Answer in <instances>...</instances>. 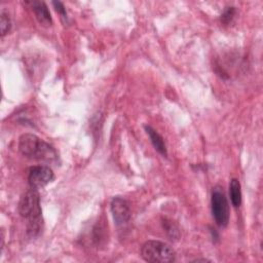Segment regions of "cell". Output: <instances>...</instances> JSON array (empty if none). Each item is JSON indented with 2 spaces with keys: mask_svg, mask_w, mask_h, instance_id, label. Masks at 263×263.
Returning <instances> with one entry per match:
<instances>
[{
  "mask_svg": "<svg viewBox=\"0 0 263 263\" xmlns=\"http://www.w3.org/2000/svg\"><path fill=\"white\" fill-rule=\"evenodd\" d=\"M18 213L27 221V234L30 237L38 236L43 228L40 196L37 189L30 188L21 197Z\"/></svg>",
  "mask_w": 263,
  "mask_h": 263,
  "instance_id": "1",
  "label": "cell"
},
{
  "mask_svg": "<svg viewBox=\"0 0 263 263\" xmlns=\"http://www.w3.org/2000/svg\"><path fill=\"white\" fill-rule=\"evenodd\" d=\"M18 151L24 156L35 160L53 161L58 157L52 146L33 134H24L20 137Z\"/></svg>",
  "mask_w": 263,
  "mask_h": 263,
  "instance_id": "2",
  "label": "cell"
},
{
  "mask_svg": "<svg viewBox=\"0 0 263 263\" xmlns=\"http://www.w3.org/2000/svg\"><path fill=\"white\" fill-rule=\"evenodd\" d=\"M141 256L147 262L170 263L176 260L175 251L165 242L148 240L141 248Z\"/></svg>",
  "mask_w": 263,
  "mask_h": 263,
  "instance_id": "3",
  "label": "cell"
},
{
  "mask_svg": "<svg viewBox=\"0 0 263 263\" xmlns=\"http://www.w3.org/2000/svg\"><path fill=\"white\" fill-rule=\"evenodd\" d=\"M211 205H212V214L217 225H219L220 227L227 226L229 222V215H230L229 205L222 188L219 186L213 189Z\"/></svg>",
  "mask_w": 263,
  "mask_h": 263,
  "instance_id": "4",
  "label": "cell"
},
{
  "mask_svg": "<svg viewBox=\"0 0 263 263\" xmlns=\"http://www.w3.org/2000/svg\"><path fill=\"white\" fill-rule=\"evenodd\" d=\"M54 178L53 172L49 166L36 165L32 166L28 174V182L31 188L39 189L46 186Z\"/></svg>",
  "mask_w": 263,
  "mask_h": 263,
  "instance_id": "5",
  "label": "cell"
},
{
  "mask_svg": "<svg viewBox=\"0 0 263 263\" xmlns=\"http://www.w3.org/2000/svg\"><path fill=\"white\" fill-rule=\"evenodd\" d=\"M110 208L114 222L118 227L127 224L130 219V208L124 198L119 196L114 197L111 201Z\"/></svg>",
  "mask_w": 263,
  "mask_h": 263,
  "instance_id": "6",
  "label": "cell"
},
{
  "mask_svg": "<svg viewBox=\"0 0 263 263\" xmlns=\"http://www.w3.org/2000/svg\"><path fill=\"white\" fill-rule=\"evenodd\" d=\"M26 4L30 5L39 24L45 27H48L52 24L50 12L43 1H27Z\"/></svg>",
  "mask_w": 263,
  "mask_h": 263,
  "instance_id": "7",
  "label": "cell"
},
{
  "mask_svg": "<svg viewBox=\"0 0 263 263\" xmlns=\"http://www.w3.org/2000/svg\"><path fill=\"white\" fill-rule=\"evenodd\" d=\"M145 130H146L147 135L149 136L150 141H151L153 147L155 148V150L159 154H161L163 157H166L167 156V150H166V146H165V143L163 141V138L154 128H152L149 125L145 126Z\"/></svg>",
  "mask_w": 263,
  "mask_h": 263,
  "instance_id": "8",
  "label": "cell"
},
{
  "mask_svg": "<svg viewBox=\"0 0 263 263\" xmlns=\"http://www.w3.org/2000/svg\"><path fill=\"white\" fill-rule=\"evenodd\" d=\"M229 195L232 205L234 208H238L241 203V190L240 183L237 179H231L229 184Z\"/></svg>",
  "mask_w": 263,
  "mask_h": 263,
  "instance_id": "9",
  "label": "cell"
},
{
  "mask_svg": "<svg viewBox=\"0 0 263 263\" xmlns=\"http://www.w3.org/2000/svg\"><path fill=\"white\" fill-rule=\"evenodd\" d=\"M162 227L164 229V231L166 232L167 236L172 239V240H177L180 237V231L178 226L174 223V221L167 219V218H163L162 219Z\"/></svg>",
  "mask_w": 263,
  "mask_h": 263,
  "instance_id": "10",
  "label": "cell"
},
{
  "mask_svg": "<svg viewBox=\"0 0 263 263\" xmlns=\"http://www.w3.org/2000/svg\"><path fill=\"white\" fill-rule=\"evenodd\" d=\"M0 27H1V36L6 35L11 28V21L9 17V14L2 10L0 14Z\"/></svg>",
  "mask_w": 263,
  "mask_h": 263,
  "instance_id": "11",
  "label": "cell"
},
{
  "mask_svg": "<svg viewBox=\"0 0 263 263\" xmlns=\"http://www.w3.org/2000/svg\"><path fill=\"white\" fill-rule=\"evenodd\" d=\"M235 7H233V6H228V7H226L225 9H224V11H223V13L221 14V22L223 23V24H229L232 20H233V17H234V15H235Z\"/></svg>",
  "mask_w": 263,
  "mask_h": 263,
  "instance_id": "12",
  "label": "cell"
},
{
  "mask_svg": "<svg viewBox=\"0 0 263 263\" xmlns=\"http://www.w3.org/2000/svg\"><path fill=\"white\" fill-rule=\"evenodd\" d=\"M52 5H53L54 9L57 10V12L60 13L62 20H64L65 22H67L68 16H67V12H66V8H65L64 4H63L62 2H60V1H58V2H52Z\"/></svg>",
  "mask_w": 263,
  "mask_h": 263,
  "instance_id": "13",
  "label": "cell"
},
{
  "mask_svg": "<svg viewBox=\"0 0 263 263\" xmlns=\"http://www.w3.org/2000/svg\"><path fill=\"white\" fill-rule=\"evenodd\" d=\"M199 261L205 262V261H209V260H208V259H196V260H194V262H199Z\"/></svg>",
  "mask_w": 263,
  "mask_h": 263,
  "instance_id": "14",
  "label": "cell"
}]
</instances>
